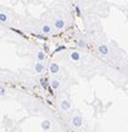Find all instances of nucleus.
Here are the masks:
<instances>
[{
  "label": "nucleus",
  "instance_id": "obj_1",
  "mask_svg": "<svg viewBox=\"0 0 128 132\" xmlns=\"http://www.w3.org/2000/svg\"><path fill=\"white\" fill-rule=\"evenodd\" d=\"M71 126L74 128H79L83 126V118L80 114H74L73 118H71Z\"/></svg>",
  "mask_w": 128,
  "mask_h": 132
},
{
  "label": "nucleus",
  "instance_id": "obj_2",
  "mask_svg": "<svg viewBox=\"0 0 128 132\" xmlns=\"http://www.w3.org/2000/svg\"><path fill=\"white\" fill-rule=\"evenodd\" d=\"M97 51H98V54L102 56V57H107L109 53H110V49H109L107 44H104V43L100 44V45L97 47Z\"/></svg>",
  "mask_w": 128,
  "mask_h": 132
},
{
  "label": "nucleus",
  "instance_id": "obj_3",
  "mask_svg": "<svg viewBox=\"0 0 128 132\" xmlns=\"http://www.w3.org/2000/svg\"><path fill=\"white\" fill-rule=\"evenodd\" d=\"M59 109L62 111H69L71 109V102L67 100V98H63L59 101Z\"/></svg>",
  "mask_w": 128,
  "mask_h": 132
},
{
  "label": "nucleus",
  "instance_id": "obj_4",
  "mask_svg": "<svg viewBox=\"0 0 128 132\" xmlns=\"http://www.w3.org/2000/svg\"><path fill=\"white\" fill-rule=\"evenodd\" d=\"M49 88H50L52 91H58V89L61 88V82H59L58 79H56V78H52V79L49 80Z\"/></svg>",
  "mask_w": 128,
  "mask_h": 132
},
{
  "label": "nucleus",
  "instance_id": "obj_5",
  "mask_svg": "<svg viewBox=\"0 0 128 132\" xmlns=\"http://www.w3.org/2000/svg\"><path fill=\"white\" fill-rule=\"evenodd\" d=\"M53 26L57 30H63V29H65V26H66V22H65V20H62V18H56L53 21Z\"/></svg>",
  "mask_w": 128,
  "mask_h": 132
},
{
  "label": "nucleus",
  "instance_id": "obj_6",
  "mask_svg": "<svg viewBox=\"0 0 128 132\" xmlns=\"http://www.w3.org/2000/svg\"><path fill=\"white\" fill-rule=\"evenodd\" d=\"M34 70H35L36 74H43L44 70H45V65H44V62H39V61H36V63L34 65Z\"/></svg>",
  "mask_w": 128,
  "mask_h": 132
},
{
  "label": "nucleus",
  "instance_id": "obj_7",
  "mask_svg": "<svg viewBox=\"0 0 128 132\" xmlns=\"http://www.w3.org/2000/svg\"><path fill=\"white\" fill-rule=\"evenodd\" d=\"M49 73L50 74H53V75H56V74H58L59 73V65L57 63V62H50L49 63Z\"/></svg>",
  "mask_w": 128,
  "mask_h": 132
},
{
  "label": "nucleus",
  "instance_id": "obj_8",
  "mask_svg": "<svg viewBox=\"0 0 128 132\" xmlns=\"http://www.w3.org/2000/svg\"><path fill=\"white\" fill-rule=\"evenodd\" d=\"M52 31H53V30H52L50 25H48V23H43L41 27H40V32H41L43 35H50Z\"/></svg>",
  "mask_w": 128,
  "mask_h": 132
},
{
  "label": "nucleus",
  "instance_id": "obj_9",
  "mask_svg": "<svg viewBox=\"0 0 128 132\" xmlns=\"http://www.w3.org/2000/svg\"><path fill=\"white\" fill-rule=\"evenodd\" d=\"M40 127H41V129H43V131L48 132V131H50V129H52V122H50L49 119H44V120L40 123Z\"/></svg>",
  "mask_w": 128,
  "mask_h": 132
},
{
  "label": "nucleus",
  "instance_id": "obj_10",
  "mask_svg": "<svg viewBox=\"0 0 128 132\" xmlns=\"http://www.w3.org/2000/svg\"><path fill=\"white\" fill-rule=\"evenodd\" d=\"M70 60L74 61V62L80 61V60H82V53H80L79 51H73V52L70 53Z\"/></svg>",
  "mask_w": 128,
  "mask_h": 132
},
{
  "label": "nucleus",
  "instance_id": "obj_11",
  "mask_svg": "<svg viewBox=\"0 0 128 132\" xmlns=\"http://www.w3.org/2000/svg\"><path fill=\"white\" fill-rule=\"evenodd\" d=\"M35 57H36V61H39V62H44V61H45V58H47V56H45L44 51H41V49L36 51Z\"/></svg>",
  "mask_w": 128,
  "mask_h": 132
},
{
  "label": "nucleus",
  "instance_id": "obj_12",
  "mask_svg": "<svg viewBox=\"0 0 128 132\" xmlns=\"http://www.w3.org/2000/svg\"><path fill=\"white\" fill-rule=\"evenodd\" d=\"M0 23H3V25H8L9 23V17L3 13V12H0Z\"/></svg>",
  "mask_w": 128,
  "mask_h": 132
},
{
  "label": "nucleus",
  "instance_id": "obj_13",
  "mask_svg": "<svg viewBox=\"0 0 128 132\" xmlns=\"http://www.w3.org/2000/svg\"><path fill=\"white\" fill-rule=\"evenodd\" d=\"M78 45L82 47V48H86V47H87V42H86L84 39H79V40H78Z\"/></svg>",
  "mask_w": 128,
  "mask_h": 132
},
{
  "label": "nucleus",
  "instance_id": "obj_14",
  "mask_svg": "<svg viewBox=\"0 0 128 132\" xmlns=\"http://www.w3.org/2000/svg\"><path fill=\"white\" fill-rule=\"evenodd\" d=\"M40 83H41L43 88H48V87H49V80H47V79H44V78L40 80Z\"/></svg>",
  "mask_w": 128,
  "mask_h": 132
},
{
  "label": "nucleus",
  "instance_id": "obj_15",
  "mask_svg": "<svg viewBox=\"0 0 128 132\" xmlns=\"http://www.w3.org/2000/svg\"><path fill=\"white\" fill-rule=\"evenodd\" d=\"M5 95H7V89L0 86V96H5Z\"/></svg>",
  "mask_w": 128,
  "mask_h": 132
},
{
  "label": "nucleus",
  "instance_id": "obj_16",
  "mask_svg": "<svg viewBox=\"0 0 128 132\" xmlns=\"http://www.w3.org/2000/svg\"><path fill=\"white\" fill-rule=\"evenodd\" d=\"M127 73H128V68H127Z\"/></svg>",
  "mask_w": 128,
  "mask_h": 132
},
{
  "label": "nucleus",
  "instance_id": "obj_17",
  "mask_svg": "<svg viewBox=\"0 0 128 132\" xmlns=\"http://www.w3.org/2000/svg\"><path fill=\"white\" fill-rule=\"evenodd\" d=\"M127 88H128V83H127Z\"/></svg>",
  "mask_w": 128,
  "mask_h": 132
},
{
  "label": "nucleus",
  "instance_id": "obj_18",
  "mask_svg": "<svg viewBox=\"0 0 128 132\" xmlns=\"http://www.w3.org/2000/svg\"><path fill=\"white\" fill-rule=\"evenodd\" d=\"M0 78H2V75H0Z\"/></svg>",
  "mask_w": 128,
  "mask_h": 132
}]
</instances>
